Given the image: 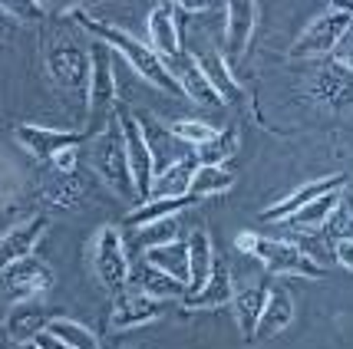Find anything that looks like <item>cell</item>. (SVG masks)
Instances as JSON below:
<instances>
[{
  "label": "cell",
  "mask_w": 353,
  "mask_h": 349,
  "mask_svg": "<svg viewBox=\"0 0 353 349\" xmlns=\"http://www.w3.org/2000/svg\"><path fill=\"white\" fill-rule=\"evenodd\" d=\"M73 14L79 17V23H83V27H86V30H90L99 43L109 46L112 53H119V56H123V60L129 63V66H132V70H136L145 83H152V86L172 92V96H185L182 86H179V83H175V76H172V70L159 60V56H155L152 50H149V43L136 40L132 33L119 30V27H109V23H99V20H90L83 10H73Z\"/></svg>",
  "instance_id": "cell-1"
},
{
  "label": "cell",
  "mask_w": 353,
  "mask_h": 349,
  "mask_svg": "<svg viewBox=\"0 0 353 349\" xmlns=\"http://www.w3.org/2000/svg\"><path fill=\"white\" fill-rule=\"evenodd\" d=\"M238 251L248 254V257L261 260L268 271L284 273V277H323V267L317 260L304 254L297 244L281 241V237H264V234H254V231H241L238 234Z\"/></svg>",
  "instance_id": "cell-2"
},
{
  "label": "cell",
  "mask_w": 353,
  "mask_h": 349,
  "mask_svg": "<svg viewBox=\"0 0 353 349\" xmlns=\"http://www.w3.org/2000/svg\"><path fill=\"white\" fill-rule=\"evenodd\" d=\"M92 168H96V175L119 198H125V201L136 198V184H132L129 158H125V142H123V132H119V122L116 119H109L106 129L96 132V138H92Z\"/></svg>",
  "instance_id": "cell-3"
},
{
  "label": "cell",
  "mask_w": 353,
  "mask_h": 349,
  "mask_svg": "<svg viewBox=\"0 0 353 349\" xmlns=\"http://www.w3.org/2000/svg\"><path fill=\"white\" fill-rule=\"evenodd\" d=\"M92 271L99 277V284L112 293L129 287V277H132V264L125 254V241L123 231L116 224H103L92 237Z\"/></svg>",
  "instance_id": "cell-4"
},
{
  "label": "cell",
  "mask_w": 353,
  "mask_h": 349,
  "mask_svg": "<svg viewBox=\"0 0 353 349\" xmlns=\"http://www.w3.org/2000/svg\"><path fill=\"white\" fill-rule=\"evenodd\" d=\"M353 17L340 7V3H330L321 17H314L307 27L301 30V36L291 43V56L304 60V56H327L334 53L337 43L343 40V33L350 30Z\"/></svg>",
  "instance_id": "cell-5"
},
{
  "label": "cell",
  "mask_w": 353,
  "mask_h": 349,
  "mask_svg": "<svg viewBox=\"0 0 353 349\" xmlns=\"http://www.w3.org/2000/svg\"><path fill=\"white\" fill-rule=\"evenodd\" d=\"M116 122H119V132H123V142H125V158H129L136 198L145 204L152 178H155V162H152V152H149V142H145V132H142V122L125 106H116Z\"/></svg>",
  "instance_id": "cell-6"
},
{
  "label": "cell",
  "mask_w": 353,
  "mask_h": 349,
  "mask_svg": "<svg viewBox=\"0 0 353 349\" xmlns=\"http://www.w3.org/2000/svg\"><path fill=\"white\" fill-rule=\"evenodd\" d=\"M53 271L40 257H23L0 271V297L10 304H27L53 287Z\"/></svg>",
  "instance_id": "cell-7"
},
{
  "label": "cell",
  "mask_w": 353,
  "mask_h": 349,
  "mask_svg": "<svg viewBox=\"0 0 353 349\" xmlns=\"http://www.w3.org/2000/svg\"><path fill=\"white\" fill-rule=\"evenodd\" d=\"M46 73L63 89H86L90 86V50H83L70 36L53 40L50 50H46Z\"/></svg>",
  "instance_id": "cell-8"
},
{
  "label": "cell",
  "mask_w": 353,
  "mask_h": 349,
  "mask_svg": "<svg viewBox=\"0 0 353 349\" xmlns=\"http://www.w3.org/2000/svg\"><path fill=\"white\" fill-rule=\"evenodd\" d=\"M90 125L99 129L116 106V76H112V50L103 43L90 46ZM109 122V119H106Z\"/></svg>",
  "instance_id": "cell-9"
},
{
  "label": "cell",
  "mask_w": 353,
  "mask_h": 349,
  "mask_svg": "<svg viewBox=\"0 0 353 349\" xmlns=\"http://www.w3.org/2000/svg\"><path fill=\"white\" fill-rule=\"evenodd\" d=\"M14 138L20 149L37 158V162H57L63 152L70 149H79L90 132H79V129H46V125H17L14 129Z\"/></svg>",
  "instance_id": "cell-10"
},
{
  "label": "cell",
  "mask_w": 353,
  "mask_h": 349,
  "mask_svg": "<svg viewBox=\"0 0 353 349\" xmlns=\"http://www.w3.org/2000/svg\"><path fill=\"white\" fill-rule=\"evenodd\" d=\"M162 317V300H155L139 287H125L116 293L112 310H109V326L112 330H132L142 323H152Z\"/></svg>",
  "instance_id": "cell-11"
},
{
  "label": "cell",
  "mask_w": 353,
  "mask_h": 349,
  "mask_svg": "<svg viewBox=\"0 0 353 349\" xmlns=\"http://www.w3.org/2000/svg\"><path fill=\"white\" fill-rule=\"evenodd\" d=\"M46 228H50V218L46 214H30L27 221L14 224L10 231H3L0 234V271L23 257H33V247L40 244Z\"/></svg>",
  "instance_id": "cell-12"
},
{
  "label": "cell",
  "mask_w": 353,
  "mask_h": 349,
  "mask_svg": "<svg viewBox=\"0 0 353 349\" xmlns=\"http://www.w3.org/2000/svg\"><path fill=\"white\" fill-rule=\"evenodd\" d=\"M310 96L334 112L353 109V73L340 63H327L317 76L310 79Z\"/></svg>",
  "instance_id": "cell-13"
},
{
  "label": "cell",
  "mask_w": 353,
  "mask_h": 349,
  "mask_svg": "<svg viewBox=\"0 0 353 349\" xmlns=\"http://www.w3.org/2000/svg\"><path fill=\"white\" fill-rule=\"evenodd\" d=\"M145 27H149V50L169 66V63L182 53L175 7H172V3H159V7H152V10H149V20H145Z\"/></svg>",
  "instance_id": "cell-14"
},
{
  "label": "cell",
  "mask_w": 353,
  "mask_h": 349,
  "mask_svg": "<svg viewBox=\"0 0 353 349\" xmlns=\"http://www.w3.org/2000/svg\"><path fill=\"white\" fill-rule=\"evenodd\" d=\"M347 184V178L343 175H327V178H321V182H307L301 184L294 195L281 198L277 204H271L268 211H261V221H271V224H277V221H288V218H294V214L301 211V208H307L310 201H317V198L330 195V191H340Z\"/></svg>",
  "instance_id": "cell-15"
},
{
  "label": "cell",
  "mask_w": 353,
  "mask_h": 349,
  "mask_svg": "<svg viewBox=\"0 0 353 349\" xmlns=\"http://www.w3.org/2000/svg\"><path fill=\"white\" fill-rule=\"evenodd\" d=\"M254 23H258V7L254 3L238 0V3L225 7V63L245 56L251 33H254Z\"/></svg>",
  "instance_id": "cell-16"
},
{
  "label": "cell",
  "mask_w": 353,
  "mask_h": 349,
  "mask_svg": "<svg viewBox=\"0 0 353 349\" xmlns=\"http://www.w3.org/2000/svg\"><path fill=\"white\" fill-rule=\"evenodd\" d=\"M169 70L192 103H201V106H225V99L212 89V83H208V76L201 73L199 60H195L192 53H179V56L169 63Z\"/></svg>",
  "instance_id": "cell-17"
},
{
  "label": "cell",
  "mask_w": 353,
  "mask_h": 349,
  "mask_svg": "<svg viewBox=\"0 0 353 349\" xmlns=\"http://www.w3.org/2000/svg\"><path fill=\"white\" fill-rule=\"evenodd\" d=\"M50 319H57L43 304H37V300H27V304H14V310L7 313L3 319V330L7 336L20 343V346H30L33 339L40 333H46V326H50Z\"/></svg>",
  "instance_id": "cell-18"
},
{
  "label": "cell",
  "mask_w": 353,
  "mask_h": 349,
  "mask_svg": "<svg viewBox=\"0 0 353 349\" xmlns=\"http://www.w3.org/2000/svg\"><path fill=\"white\" fill-rule=\"evenodd\" d=\"M185 251H188V293H199L208 277H212V267H215V244H212V234L205 228H195L185 241Z\"/></svg>",
  "instance_id": "cell-19"
},
{
  "label": "cell",
  "mask_w": 353,
  "mask_h": 349,
  "mask_svg": "<svg viewBox=\"0 0 353 349\" xmlns=\"http://www.w3.org/2000/svg\"><path fill=\"white\" fill-rule=\"evenodd\" d=\"M234 297V284H231V271L221 257H215V267H212V277L208 284L199 290V293H185L182 306L185 310H218V306L231 304Z\"/></svg>",
  "instance_id": "cell-20"
},
{
  "label": "cell",
  "mask_w": 353,
  "mask_h": 349,
  "mask_svg": "<svg viewBox=\"0 0 353 349\" xmlns=\"http://www.w3.org/2000/svg\"><path fill=\"white\" fill-rule=\"evenodd\" d=\"M231 304H234V319L241 326V336L248 343H254V330H258V319H261L264 304H268V287L258 284V280H251V284L234 290Z\"/></svg>",
  "instance_id": "cell-21"
},
{
  "label": "cell",
  "mask_w": 353,
  "mask_h": 349,
  "mask_svg": "<svg viewBox=\"0 0 353 349\" xmlns=\"http://www.w3.org/2000/svg\"><path fill=\"white\" fill-rule=\"evenodd\" d=\"M195 158L188 155L182 162L169 165L165 171H159L152 178V188H149V201H172V198H188V184H192V175H195Z\"/></svg>",
  "instance_id": "cell-22"
},
{
  "label": "cell",
  "mask_w": 353,
  "mask_h": 349,
  "mask_svg": "<svg viewBox=\"0 0 353 349\" xmlns=\"http://www.w3.org/2000/svg\"><path fill=\"white\" fill-rule=\"evenodd\" d=\"M291 323H294L291 293H288V290H271V293H268V304H264V313H261V319H258V330H254V343L284 333Z\"/></svg>",
  "instance_id": "cell-23"
},
{
  "label": "cell",
  "mask_w": 353,
  "mask_h": 349,
  "mask_svg": "<svg viewBox=\"0 0 353 349\" xmlns=\"http://www.w3.org/2000/svg\"><path fill=\"white\" fill-rule=\"evenodd\" d=\"M145 264L155 267L159 273L172 277V280H179V284H188V251H185V241L145 247Z\"/></svg>",
  "instance_id": "cell-24"
},
{
  "label": "cell",
  "mask_w": 353,
  "mask_h": 349,
  "mask_svg": "<svg viewBox=\"0 0 353 349\" xmlns=\"http://www.w3.org/2000/svg\"><path fill=\"white\" fill-rule=\"evenodd\" d=\"M132 277H136V287L142 290V293L155 297V300H185V293H188L185 284L172 280V277H165V273H159L155 267H149L145 260H142L139 271H132ZM132 277H129V280H132Z\"/></svg>",
  "instance_id": "cell-25"
},
{
  "label": "cell",
  "mask_w": 353,
  "mask_h": 349,
  "mask_svg": "<svg viewBox=\"0 0 353 349\" xmlns=\"http://www.w3.org/2000/svg\"><path fill=\"white\" fill-rule=\"evenodd\" d=\"M234 188V171H228L225 165H199L188 184V198H212V195H225Z\"/></svg>",
  "instance_id": "cell-26"
},
{
  "label": "cell",
  "mask_w": 353,
  "mask_h": 349,
  "mask_svg": "<svg viewBox=\"0 0 353 349\" xmlns=\"http://www.w3.org/2000/svg\"><path fill=\"white\" fill-rule=\"evenodd\" d=\"M199 60V66H201V73L208 76V83H212V89L228 103V99H241V86H238V79H234V73H231V66L225 63V56L221 53H205V56H195Z\"/></svg>",
  "instance_id": "cell-27"
},
{
  "label": "cell",
  "mask_w": 353,
  "mask_h": 349,
  "mask_svg": "<svg viewBox=\"0 0 353 349\" xmlns=\"http://www.w3.org/2000/svg\"><path fill=\"white\" fill-rule=\"evenodd\" d=\"M234 155H238V129L225 125V129H218V136L208 145L195 149L192 158H195V165H225Z\"/></svg>",
  "instance_id": "cell-28"
},
{
  "label": "cell",
  "mask_w": 353,
  "mask_h": 349,
  "mask_svg": "<svg viewBox=\"0 0 353 349\" xmlns=\"http://www.w3.org/2000/svg\"><path fill=\"white\" fill-rule=\"evenodd\" d=\"M188 204H195V198H172V201H145V204H139L136 211L125 218V224H132V228H149L155 221H162V218H175V214L188 208Z\"/></svg>",
  "instance_id": "cell-29"
},
{
  "label": "cell",
  "mask_w": 353,
  "mask_h": 349,
  "mask_svg": "<svg viewBox=\"0 0 353 349\" xmlns=\"http://www.w3.org/2000/svg\"><path fill=\"white\" fill-rule=\"evenodd\" d=\"M46 333L53 336V339H60V343H66L70 349H99V339L92 336V330H86V326H79V323H73V319H66V317L50 319Z\"/></svg>",
  "instance_id": "cell-30"
},
{
  "label": "cell",
  "mask_w": 353,
  "mask_h": 349,
  "mask_svg": "<svg viewBox=\"0 0 353 349\" xmlns=\"http://www.w3.org/2000/svg\"><path fill=\"white\" fill-rule=\"evenodd\" d=\"M337 204H340V191H330V195L310 201L307 208H301L294 218H288V224H294V228H323Z\"/></svg>",
  "instance_id": "cell-31"
},
{
  "label": "cell",
  "mask_w": 353,
  "mask_h": 349,
  "mask_svg": "<svg viewBox=\"0 0 353 349\" xmlns=\"http://www.w3.org/2000/svg\"><path fill=\"white\" fill-rule=\"evenodd\" d=\"M169 132L179 142L192 145V149H201V145H208L218 136V129H212L208 122H199V119H175V122H169Z\"/></svg>",
  "instance_id": "cell-32"
},
{
  "label": "cell",
  "mask_w": 353,
  "mask_h": 349,
  "mask_svg": "<svg viewBox=\"0 0 353 349\" xmlns=\"http://www.w3.org/2000/svg\"><path fill=\"white\" fill-rule=\"evenodd\" d=\"M179 221L175 218H162V221H155V224H149V228H142V244L145 247H159V244H172V241H179Z\"/></svg>",
  "instance_id": "cell-33"
},
{
  "label": "cell",
  "mask_w": 353,
  "mask_h": 349,
  "mask_svg": "<svg viewBox=\"0 0 353 349\" xmlns=\"http://www.w3.org/2000/svg\"><path fill=\"white\" fill-rule=\"evenodd\" d=\"M334 63H340L343 70L353 73V23H350V30L343 33V40L337 43V50H334Z\"/></svg>",
  "instance_id": "cell-34"
},
{
  "label": "cell",
  "mask_w": 353,
  "mask_h": 349,
  "mask_svg": "<svg viewBox=\"0 0 353 349\" xmlns=\"http://www.w3.org/2000/svg\"><path fill=\"white\" fill-rule=\"evenodd\" d=\"M334 257H337V264L343 271L353 273V237H337L334 241Z\"/></svg>",
  "instance_id": "cell-35"
},
{
  "label": "cell",
  "mask_w": 353,
  "mask_h": 349,
  "mask_svg": "<svg viewBox=\"0 0 353 349\" xmlns=\"http://www.w3.org/2000/svg\"><path fill=\"white\" fill-rule=\"evenodd\" d=\"M77 162H79V149H70V152H63L53 165L60 168V171H73V168H77Z\"/></svg>",
  "instance_id": "cell-36"
},
{
  "label": "cell",
  "mask_w": 353,
  "mask_h": 349,
  "mask_svg": "<svg viewBox=\"0 0 353 349\" xmlns=\"http://www.w3.org/2000/svg\"><path fill=\"white\" fill-rule=\"evenodd\" d=\"M33 346H40V349H70L66 343H60V339H53L50 333H40L37 339H33Z\"/></svg>",
  "instance_id": "cell-37"
},
{
  "label": "cell",
  "mask_w": 353,
  "mask_h": 349,
  "mask_svg": "<svg viewBox=\"0 0 353 349\" xmlns=\"http://www.w3.org/2000/svg\"><path fill=\"white\" fill-rule=\"evenodd\" d=\"M14 30H17V20H10V14L0 7V40H3V36H10Z\"/></svg>",
  "instance_id": "cell-38"
},
{
  "label": "cell",
  "mask_w": 353,
  "mask_h": 349,
  "mask_svg": "<svg viewBox=\"0 0 353 349\" xmlns=\"http://www.w3.org/2000/svg\"><path fill=\"white\" fill-rule=\"evenodd\" d=\"M340 7H343V10H347V14L353 17V0H350V3H340Z\"/></svg>",
  "instance_id": "cell-39"
},
{
  "label": "cell",
  "mask_w": 353,
  "mask_h": 349,
  "mask_svg": "<svg viewBox=\"0 0 353 349\" xmlns=\"http://www.w3.org/2000/svg\"><path fill=\"white\" fill-rule=\"evenodd\" d=\"M27 349H40V346H33V343H30V346H27Z\"/></svg>",
  "instance_id": "cell-40"
}]
</instances>
